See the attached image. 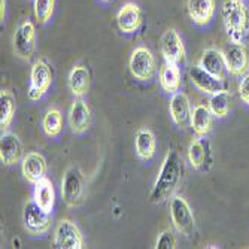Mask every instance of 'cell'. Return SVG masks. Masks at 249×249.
Wrapping results in <instances>:
<instances>
[{
	"mask_svg": "<svg viewBox=\"0 0 249 249\" xmlns=\"http://www.w3.org/2000/svg\"><path fill=\"white\" fill-rule=\"evenodd\" d=\"M180 157L176 151H169L163 160L161 169L158 172L157 180L154 184L152 193H151V201L152 203H164L173 191L176 190L179 179H180Z\"/></svg>",
	"mask_w": 249,
	"mask_h": 249,
	"instance_id": "6da1fadb",
	"label": "cell"
},
{
	"mask_svg": "<svg viewBox=\"0 0 249 249\" xmlns=\"http://www.w3.org/2000/svg\"><path fill=\"white\" fill-rule=\"evenodd\" d=\"M222 19L227 35L233 43H243L249 33V11L242 0H225Z\"/></svg>",
	"mask_w": 249,
	"mask_h": 249,
	"instance_id": "7a4b0ae2",
	"label": "cell"
},
{
	"mask_svg": "<svg viewBox=\"0 0 249 249\" xmlns=\"http://www.w3.org/2000/svg\"><path fill=\"white\" fill-rule=\"evenodd\" d=\"M85 196V182L81 170L75 166L66 170L61 180V197L67 206H79Z\"/></svg>",
	"mask_w": 249,
	"mask_h": 249,
	"instance_id": "3957f363",
	"label": "cell"
},
{
	"mask_svg": "<svg viewBox=\"0 0 249 249\" xmlns=\"http://www.w3.org/2000/svg\"><path fill=\"white\" fill-rule=\"evenodd\" d=\"M170 216L175 229L184 234L185 237H191L196 231V219L188 201L179 196H175L170 201Z\"/></svg>",
	"mask_w": 249,
	"mask_h": 249,
	"instance_id": "277c9868",
	"label": "cell"
},
{
	"mask_svg": "<svg viewBox=\"0 0 249 249\" xmlns=\"http://www.w3.org/2000/svg\"><path fill=\"white\" fill-rule=\"evenodd\" d=\"M53 82V72L51 67L48 66L47 61L37 60L35 61L32 67V73H30V85H29V99L33 102L40 100L51 87Z\"/></svg>",
	"mask_w": 249,
	"mask_h": 249,
	"instance_id": "5b68a950",
	"label": "cell"
},
{
	"mask_svg": "<svg viewBox=\"0 0 249 249\" xmlns=\"http://www.w3.org/2000/svg\"><path fill=\"white\" fill-rule=\"evenodd\" d=\"M22 222L29 233L35 236L45 234L51 227V216L50 212L42 209L35 200L26 203L24 211H22Z\"/></svg>",
	"mask_w": 249,
	"mask_h": 249,
	"instance_id": "8992f818",
	"label": "cell"
},
{
	"mask_svg": "<svg viewBox=\"0 0 249 249\" xmlns=\"http://www.w3.org/2000/svg\"><path fill=\"white\" fill-rule=\"evenodd\" d=\"M128 67L138 81H151L155 75V58L145 47H138L130 55Z\"/></svg>",
	"mask_w": 249,
	"mask_h": 249,
	"instance_id": "52a82bcc",
	"label": "cell"
},
{
	"mask_svg": "<svg viewBox=\"0 0 249 249\" xmlns=\"http://www.w3.org/2000/svg\"><path fill=\"white\" fill-rule=\"evenodd\" d=\"M53 245L57 249H82L84 237L73 221L61 219L55 229Z\"/></svg>",
	"mask_w": 249,
	"mask_h": 249,
	"instance_id": "ba28073f",
	"label": "cell"
},
{
	"mask_svg": "<svg viewBox=\"0 0 249 249\" xmlns=\"http://www.w3.org/2000/svg\"><path fill=\"white\" fill-rule=\"evenodd\" d=\"M36 47V29L32 21H26L14 33V51L18 57L29 60Z\"/></svg>",
	"mask_w": 249,
	"mask_h": 249,
	"instance_id": "9c48e42d",
	"label": "cell"
},
{
	"mask_svg": "<svg viewBox=\"0 0 249 249\" xmlns=\"http://www.w3.org/2000/svg\"><path fill=\"white\" fill-rule=\"evenodd\" d=\"M227 72L233 76H243L249 67V55L243 43H231L224 51Z\"/></svg>",
	"mask_w": 249,
	"mask_h": 249,
	"instance_id": "30bf717a",
	"label": "cell"
},
{
	"mask_svg": "<svg viewBox=\"0 0 249 249\" xmlns=\"http://www.w3.org/2000/svg\"><path fill=\"white\" fill-rule=\"evenodd\" d=\"M161 54L164 61L180 64L185 61V47L184 42L175 29H169L161 36Z\"/></svg>",
	"mask_w": 249,
	"mask_h": 249,
	"instance_id": "8fae6325",
	"label": "cell"
},
{
	"mask_svg": "<svg viewBox=\"0 0 249 249\" xmlns=\"http://www.w3.org/2000/svg\"><path fill=\"white\" fill-rule=\"evenodd\" d=\"M211 142L208 136H197L188 146V161L196 170H206L211 164Z\"/></svg>",
	"mask_w": 249,
	"mask_h": 249,
	"instance_id": "7c38bea8",
	"label": "cell"
},
{
	"mask_svg": "<svg viewBox=\"0 0 249 249\" xmlns=\"http://www.w3.org/2000/svg\"><path fill=\"white\" fill-rule=\"evenodd\" d=\"M22 160V143L11 131L2 133L0 138V161L5 166H14Z\"/></svg>",
	"mask_w": 249,
	"mask_h": 249,
	"instance_id": "4fadbf2b",
	"label": "cell"
},
{
	"mask_svg": "<svg viewBox=\"0 0 249 249\" xmlns=\"http://www.w3.org/2000/svg\"><path fill=\"white\" fill-rule=\"evenodd\" d=\"M169 112H170L172 121L179 128H185L191 123L193 110H191L190 100L185 93L178 91V93L172 94V97L169 100Z\"/></svg>",
	"mask_w": 249,
	"mask_h": 249,
	"instance_id": "5bb4252c",
	"label": "cell"
},
{
	"mask_svg": "<svg viewBox=\"0 0 249 249\" xmlns=\"http://www.w3.org/2000/svg\"><path fill=\"white\" fill-rule=\"evenodd\" d=\"M67 120H69L72 131L76 134H82L88 130L89 123H91V110L82 97H75L73 103L71 105Z\"/></svg>",
	"mask_w": 249,
	"mask_h": 249,
	"instance_id": "9a60e30c",
	"label": "cell"
},
{
	"mask_svg": "<svg viewBox=\"0 0 249 249\" xmlns=\"http://www.w3.org/2000/svg\"><path fill=\"white\" fill-rule=\"evenodd\" d=\"M21 172L27 182L35 185L47 175V160L39 152H29L21 160Z\"/></svg>",
	"mask_w": 249,
	"mask_h": 249,
	"instance_id": "2e32d148",
	"label": "cell"
},
{
	"mask_svg": "<svg viewBox=\"0 0 249 249\" xmlns=\"http://www.w3.org/2000/svg\"><path fill=\"white\" fill-rule=\"evenodd\" d=\"M117 24L118 29L125 33L131 35L139 30L142 24V12L141 8L136 3H125L117 14Z\"/></svg>",
	"mask_w": 249,
	"mask_h": 249,
	"instance_id": "e0dca14e",
	"label": "cell"
},
{
	"mask_svg": "<svg viewBox=\"0 0 249 249\" xmlns=\"http://www.w3.org/2000/svg\"><path fill=\"white\" fill-rule=\"evenodd\" d=\"M198 66L203 67L206 72H209L212 76H215L219 81H224L227 66H225L224 53L216 48H208L201 53V57L198 60Z\"/></svg>",
	"mask_w": 249,
	"mask_h": 249,
	"instance_id": "ac0fdd59",
	"label": "cell"
},
{
	"mask_svg": "<svg viewBox=\"0 0 249 249\" xmlns=\"http://www.w3.org/2000/svg\"><path fill=\"white\" fill-rule=\"evenodd\" d=\"M188 75H190V79L193 81V84L200 89V91L206 93L209 96L211 94H215V93H219V91H222V89H225L222 81H219L215 76H212L209 72H206L198 64L190 67Z\"/></svg>",
	"mask_w": 249,
	"mask_h": 249,
	"instance_id": "d6986e66",
	"label": "cell"
},
{
	"mask_svg": "<svg viewBox=\"0 0 249 249\" xmlns=\"http://www.w3.org/2000/svg\"><path fill=\"white\" fill-rule=\"evenodd\" d=\"M188 15L197 26H206L215 15V0H188Z\"/></svg>",
	"mask_w": 249,
	"mask_h": 249,
	"instance_id": "ffe728a7",
	"label": "cell"
},
{
	"mask_svg": "<svg viewBox=\"0 0 249 249\" xmlns=\"http://www.w3.org/2000/svg\"><path fill=\"white\" fill-rule=\"evenodd\" d=\"M33 200L47 212L51 213L54 211V206H55V190H54L53 182L47 176L39 179L37 182L35 184Z\"/></svg>",
	"mask_w": 249,
	"mask_h": 249,
	"instance_id": "44dd1931",
	"label": "cell"
},
{
	"mask_svg": "<svg viewBox=\"0 0 249 249\" xmlns=\"http://www.w3.org/2000/svg\"><path fill=\"white\" fill-rule=\"evenodd\" d=\"M89 84H91L89 71L85 66H75L69 73V78H67V85H69L71 93L75 97H84L88 93Z\"/></svg>",
	"mask_w": 249,
	"mask_h": 249,
	"instance_id": "7402d4cb",
	"label": "cell"
},
{
	"mask_svg": "<svg viewBox=\"0 0 249 249\" xmlns=\"http://www.w3.org/2000/svg\"><path fill=\"white\" fill-rule=\"evenodd\" d=\"M179 64L170 63V61H164V64L160 69V85L169 94H175L179 91L180 88V81H182V76H180V69L178 67Z\"/></svg>",
	"mask_w": 249,
	"mask_h": 249,
	"instance_id": "603a6c76",
	"label": "cell"
},
{
	"mask_svg": "<svg viewBox=\"0 0 249 249\" xmlns=\"http://www.w3.org/2000/svg\"><path fill=\"white\" fill-rule=\"evenodd\" d=\"M134 148L139 158H142V160H151L155 155V149H157V141L154 133L149 128H139L138 133H136Z\"/></svg>",
	"mask_w": 249,
	"mask_h": 249,
	"instance_id": "cb8c5ba5",
	"label": "cell"
},
{
	"mask_svg": "<svg viewBox=\"0 0 249 249\" xmlns=\"http://www.w3.org/2000/svg\"><path fill=\"white\" fill-rule=\"evenodd\" d=\"M212 117L209 106L198 105L193 109L191 114V127L197 136H208L212 130Z\"/></svg>",
	"mask_w": 249,
	"mask_h": 249,
	"instance_id": "d4e9b609",
	"label": "cell"
},
{
	"mask_svg": "<svg viewBox=\"0 0 249 249\" xmlns=\"http://www.w3.org/2000/svg\"><path fill=\"white\" fill-rule=\"evenodd\" d=\"M231 107V94L227 89H222L219 93L211 94L209 99V109L216 118H225L230 114Z\"/></svg>",
	"mask_w": 249,
	"mask_h": 249,
	"instance_id": "484cf974",
	"label": "cell"
},
{
	"mask_svg": "<svg viewBox=\"0 0 249 249\" xmlns=\"http://www.w3.org/2000/svg\"><path fill=\"white\" fill-rule=\"evenodd\" d=\"M14 114H15V97L8 89H2V93H0V127H2V131L11 125Z\"/></svg>",
	"mask_w": 249,
	"mask_h": 249,
	"instance_id": "4316f807",
	"label": "cell"
},
{
	"mask_svg": "<svg viewBox=\"0 0 249 249\" xmlns=\"http://www.w3.org/2000/svg\"><path fill=\"white\" fill-rule=\"evenodd\" d=\"M42 128L45 134L50 138H57L63 130V115L58 109H50L43 115L42 120Z\"/></svg>",
	"mask_w": 249,
	"mask_h": 249,
	"instance_id": "83f0119b",
	"label": "cell"
},
{
	"mask_svg": "<svg viewBox=\"0 0 249 249\" xmlns=\"http://www.w3.org/2000/svg\"><path fill=\"white\" fill-rule=\"evenodd\" d=\"M54 8H55V0H35L33 9L37 22L47 24L54 15Z\"/></svg>",
	"mask_w": 249,
	"mask_h": 249,
	"instance_id": "f1b7e54d",
	"label": "cell"
},
{
	"mask_svg": "<svg viewBox=\"0 0 249 249\" xmlns=\"http://www.w3.org/2000/svg\"><path fill=\"white\" fill-rule=\"evenodd\" d=\"M157 249H175L176 248V239L175 234L170 230H164L160 236L157 239L155 243Z\"/></svg>",
	"mask_w": 249,
	"mask_h": 249,
	"instance_id": "f546056e",
	"label": "cell"
},
{
	"mask_svg": "<svg viewBox=\"0 0 249 249\" xmlns=\"http://www.w3.org/2000/svg\"><path fill=\"white\" fill-rule=\"evenodd\" d=\"M239 94H240V99L243 100V103H246L249 106V73L243 75V78L239 84Z\"/></svg>",
	"mask_w": 249,
	"mask_h": 249,
	"instance_id": "4dcf8cb0",
	"label": "cell"
},
{
	"mask_svg": "<svg viewBox=\"0 0 249 249\" xmlns=\"http://www.w3.org/2000/svg\"><path fill=\"white\" fill-rule=\"evenodd\" d=\"M0 17H2V21L5 19V0H2V14H0Z\"/></svg>",
	"mask_w": 249,
	"mask_h": 249,
	"instance_id": "1f68e13d",
	"label": "cell"
},
{
	"mask_svg": "<svg viewBox=\"0 0 249 249\" xmlns=\"http://www.w3.org/2000/svg\"><path fill=\"white\" fill-rule=\"evenodd\" d=\"M100 2H105V3H107V2H110V0H100Z\"/></svg>",
	"mask_w": 249,
	"mask_h": 249,
	"instance_id": "d6a6232c",
	"label": "cell"
}]
</instances>
